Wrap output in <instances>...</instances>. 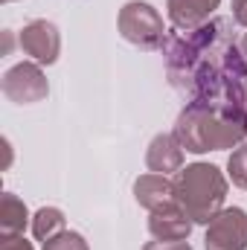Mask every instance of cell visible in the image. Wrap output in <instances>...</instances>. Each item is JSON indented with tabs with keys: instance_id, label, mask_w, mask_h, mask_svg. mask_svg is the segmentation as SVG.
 Listing matches in <instances>:
<instances>
[{
	"instance_id": "obj_11",
	"label": "cell",
	"mask_w": 247,
	"mask_h": 250,
	"mask_svg": "<svg viewBox=\"0 0 247 250\" xmlns=\"http://www.w3.org/2000/svg\"><path fill=\"white\" fill-rule=\"evenodd\" d=\"M221 6V0H166L169 21L175 29H198L209 21V15Z\"/></svg>"
},
{
	"instance_id": "obj_8",
	"label": "cell",
	"mask_w": 247,
	"mask_h": 250,
	"mask_svg": "<svg viewBox=\"0 0 247 250\" xmlns=\"http://www.w3.org/2000/svg\"><path fill=\"white\" fill-rule=\"evenodd\" d=\"M134 198H137V204H140L143 209H148V212H157V209H163V207H172V204H178L175 181H172L169 175H154V172L140 175V178L134 181Z\"/></svg>"
},
{
	"instance_id": "obj_14",
	"label": "cell",
	"mask_w": 247,
	"mask_h": 250,
	"mask_svg": "<svg viewBox=\"0 0 247 250\" xmlns=\"http://www.w3.org/2000/svg\"><path fill=\"white\" fill-rule=\"evenodd\" d=\"M227 175L239 189H247V143L233 148V154L227 160Z\"/></svg>"
},
{
	"instance_id": "obj_15",
	"label": "cell",
	"mask_w": 247,
	"mask_h": 250,
	"mask_svg": "<svg viewBox=\"0 0 247 250\" xmlns=\"http://www.w3.org/2000/svg\"><path fill=\"white\" fill-rule=\"evenodd\" d=\"M44 250H90V248H87V242H84L82 233H76V230H62L59 236H53V239L44 242Z\"/></svg>"
},
{
	"instance_id": "obj_6",
	"label": "cell",
	"mask_w": 247,
	"mask_h": 250,
	"mask_svg": "<svg viewBox=\"0 0 247 250\" xmlns=\"http://www.w3.org/2000/svg\"><path fill=\"white\" fill-rule=\"evenodd\" d=\"M206 250H247V212L242 207H224L204 236Z\"/></svg>"
},
{
	"instance_id": "obj_16",
	"label": "cell",
	"mask_w": 247,
	"mask_h": 250,
	"mask_svg": "<svg viewBox=\"0 0 247 250\" xmlns=\"http://www.w3.org/2000/svg\"><path fill=\"white\" fill-rule=\"evenodd\" d=\"M143 250H192L189 242H160V239H154V242H148V245H143Z\"/></svg>"
},
{
	"instance_id": "obj_19",
	"label": "cell",
	"mask_w": 247,
	"mask_h": 250,
	"mask_svg": "<svg viewBox=\"0 0 247 250\" xmlns=\"http://www.w3.org/2000/svg\"><path fill=\"white\" fill-rule=\"evenodd\" d=\"M239 47H242V56L247 59V32L242 35V41H239Z\"/></svg>"
},
{
	"instance_id": "obj_5",
	"label": "cell",
	"mask_w": 247,
	"mask_h": 250,
	"mask_svg": "<svg viewBox=\"0 0 247 250\" xmlns=\"http://www.w3.org/2000/svg\"><path fill=\"white\" fill-rule=\"evenodd\" d=\"M3 96L15 105H35L50 96V82L38 62H18L3 73Z\"/></svg>"
},
{
	"instance_id": "obj_17",
	"label": "cell",
	"mask_w": 247,
	"mask_h": 250,
	"mask_svg": "<svg viewBox=\"0 0 247 250\" xmlns=\"http://www.w3.org/2000/svg\"><path fill=\"white\" fill-rule=\"evenodd\" d=\"M0 250H32L23 236H0Z\"/></svg>"
},
{
	"instance_id": "obj_9",
	"label": "cell",
	"mask_w": 247,
	"mask_h": 250,
	"mask_svg": "<svg viewBox=\"0 0 247 250\" xmlns=\"http://www.w3.org/2000/svg\"><path fill=\"white\" fill-rule=\"evenodd\" d=\"M145 166L154 175H172V172L184 169V146L175 137V131L172 134H157L148 143V148H145Z\"/></svg>"
},
{
	"instance_id": "obj_4",
	"label": "cell",
	"mask_w": 247,
	"mask_h": 250,
	"mask_svg": "<svg viewBox=\"0 0 247 250\" xmlns=\"http://www.w3.org/2000/svg\"><path fill=\"white\" fill-rule=\"evenodd\" d=\"M117 26H120V35H123L125 41L134 44V47H140V50H157V47H163V38H166L163 18L145 0H128L120 9Z\"/></svg>"
},
{
	"instance_id": "obj_20",
	"label": "cell",
	"mask_w": 247,
	"mask_h": 250,
	"mask_svg": "<svg viewBox=\"0 0 247 250\" xmlns=\"http://www.w3.org/2000/svg\"><path fill=\"white\" fill-rule=\"evenodd\" d=\"M245 111H247V87H245Z\"/></svg>"
},
{
	"instance_id": "obj_7",
	"label": "cell",
	"mask_w": 247,
	"mask_h": 250,
	"mask_svg": "<svg viewBox=\"0 0 247 250\" xmlns=\"http://www.w3.org/2000/svg\"><path fill=\"white\" fill-rule=\"evenodd\" d=\"M18 41H21V50H23L32 62H38V64H56L59 62V53H62V32H59V26H56L53 21H44V18L29 21V23L21 29Z\"/></svg>"
},
{
	"instance_id": "obj_12",
	"label": "cell",
	"mask_w": 247,
	"mask_h": 250,
	"mask_svg": "<svg viewBox=\"0 0 247 250\" xmlns=\"http://www.w3.org/2000/svg\"><path fill=\"white\" fill-rule=\"evenodd\" d=\"M26 221H29L26 204L18 195L3 192V198H0V236H23Z\"/></svg>"
},
{
	"instance_id": "obj_21",
	"label": "cell",
	"mask_w": 247,
	"mask_h": 250,
	"mask_svg": "<svg viewBox=\"0 0 247 250\" xmlns=\"http://www.w3.org/2000/svg\"><path fill=\"white\" fill-rule=\"evenodd\" d=\"M3 3H15V0H3Z\"/></svg>"
},
{
	"instance_id": "obj_10",
	"label": "cell",
	"mask_w": 247,
	"mask_h": 250,
	"mask_svg": "<svg viewBox=\"0 0 247 250\" xmlns=\"http://www.w3.org/2000/svg\"><path fill=\"white\" fill-rule=\"evenodd\" d=\"M192 227H195V221L178 204L163 207V209L151 212V218H148V233L160 242H184V239H189Z\"/></svg>"
},
{
	"instance_id": "obj_13",
	"label": "cell",
	"mask_w": 247,
	"mask_h": 250,
	"mask_svg": "<svg viewBox=\"0 0 247 250\" xmlns=\"http://www.w3.org/2000/svg\"><path fill=\"white\" fill-rule=\"evenodd\" d=\"M62 230H64V212L59 207H41L32 215V236L38 242H47V239L59 236Z\"/></svg>"
},
{
	"instance_id": "obj_18",
	"label": "cell",
	"mask_w": 247,
	"mask_h": 250,
	"mask_svg": "<svg viewBox=\"0 0 247 250\" xmlns=\"http://www.w3.org/2000/svg\"><path fill=\"white\" fill-rule=\"evenodd\" d=\"M233 21L247 29V0H233Z\"/></svg>"
},
{
	"instance_id": "obj_3",
	"label": "cell",
	"mask_w": 247,
	"mask_h": 250,
	"mask_svg": "<svg viewBox=\"0 0 247 250\" xmlns=\"http://www.w3.org/2000/svg\"><path fill=\"white\" fill-rule=\"evenodd\" d=\"M227 189L230 181L215 163H189L175 178L178 207L195 224H209L224 209Z\"/></svg>"
},
{
	"instance_id": "obj_2",
	"label": "cell",
	"mask_w": 247,
	"mask_h": 250,
	"mask_svg": "<svg viewBox=\"0 0 247 250\" xmlns=\"http://www.w3.org/2000/svg\"><path fill=\"white\" fill-rule=\"evenodd\" d=\"M175 137L181 140L184 151H192V154L242 146V140L247 137V111L186 102V108L178 114V123H175Z\"/></svg>"
},
{
	"instance_id": "obj_1",
	"label": "cell",
	"mask_w": 247,
	"mask_h": 250,
	"mask_svg": "<svg viewBox=\"0 0 247 250\" xmlns=\"http://www.w3.org/2000/svg\"><path fill=\"white\" fill-rule=\"evenodd\" d=\"M169 84L189 102L245 108L247 59L227 18H212L198 29H172L163 38Z\"/></svg>"
}]
</instances>
